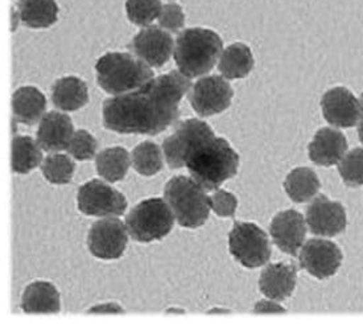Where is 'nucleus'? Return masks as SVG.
Segmentation results:
<instances>
[{"mask_svg":"<svg viewBox=\"0 0 363 325\" xmlns=\"http://www.w3.org/2000/svg\"><path fill=\"white\" fill-rule=\"evenodd\" d=\"M254 67V57L251 49L242 44L235 43L225 49L220 55V75L228 79H239L249 76Z\"/></svg>","mask_w":363,"mask_h":325,"instance_id":"b1692460","label":"nucleus"},{"mask_svg":"<svg viewBox=\"0 0 363 325\" xmlns=\"http://www.w3.org/2000/svg\"><path fill=\"white\" fill-rule=\"evenodd\" d=\"M231 255L242 266L257 268L271 258V243L264 230L251 222H235L229 234Z\"/></svg>","mask_w":363,"mask_h":325,"instance_id":"0eeeda50","label":"nucleus"},{"mask_svg":"<svg viewBox=\"0 0 363 325\" xmlns=\"http://www.w3.org/2000/svg\"><path fill=\"white\" fill-rule=\"evenodd\" d=\"M52 102L62 111H76L89 102L86 84L78 77L60 78L52 87Z\"/></svg>","mask_w":363,"mask_h":325,"instance_id":"4be33fe9","label":"nucleus"},{"mask_svg":"<svg viewBox=\"0 0 363 325\" xmlns=\"http://www.w3.org/2000/svg\"><path fill=\"white\" fill-rule=\"evenodd\" d=\"M320 187L317 175L309 168L294 170L284 182V188L289 199L298 204L312 200L320 191Z\"/></svg>","mask_w":363,"mask_h":325,"instance_id":"a878e982","label":"nucleus"},{"mask_svg":"<svg viewBox=\"0 0 363 325\" xmlns=\"http://www.w3.org/2000/svg\"><path fill=\"white\" fill-rule=\"evenodd\" d=\"M74 170H76L74 162L67 155H61V153L49 155L41 164V172L44 175V177L49 182L57 184V185H64L72 182Z\"/></svg>","mask_w":363,"mask_h":325,"instance_id":"c85d7f7f","label":"nucleus"},{"mask_svg":"<svg viewBox=\"0 0 363 325\" xmlns=\"http://www.w3.org/2000/svg\"><path fill=\"white\" fill-rule=\"evenodd\" d=\"M191 87V78L172 70L144 87L106 99L104 126L119 134L157 135L180 116V102Z\"/></svg>","mask_w":363,"mask_h":325,"instance_id":"f257e3e1","label":"nucleus"},{"mask_svg":"<svg viewBox=\"0 0 363 325\" xmlns=\"http://www.w3.org/2000/svg\"><path fill=\"white\" fill-rule=\"evenodd\" d=\"M157 19L159 26L169 33H179L185 24V15L182 7L176 3H168L163 6Z\"/></svg>","mask_w":363,"mask_h":325,"instance_id":"473e14b6","label":"nucleus"},{"mask_svg":"<svg viewBox=\"0 0 363 325\" xmlns=\"http://www.w3.org/2000/svg\"><path fill=\"white\" fill-rule=\"evenodd\" d=\"M130 48L150 67H160L169 61L174 43L168 31L150 26L135 36Z\"/></svg>","mask_w":363,"mask_h":325,"instance_id":"4468645a","label":"nucleus"},{"mask_svg":"<svg viewBox=\"0 0 363 325\" xmlns=\"http://www.w3.org/2000/svg\"><path fill=\"white\" fill-rule=\"evenodd\" d=\"M338 172L347 187L363 185V148H355L338 162Z\"/></svg>","mask_w":363,"mask_h":325,"instance_id":"7c9ffc66","label":"nucleus"},{"mask_svg":"<svg viewBox=\"0 0 363 325\" xmlns=\"http://www.w3.org/2000/svg\"><path fill=\"white\" fill-rule=\"evenodd\" d=\"M269 233L279 249L296 257L306 241V221L301 213L294 209L280 211L271 222Z\"/></svg>","mask_w":363,"mask_h":325,"instance_id":"2eb2a0df","label":"nucleus"},{"mask_svg":"<svg viewBox=\"0 0 363 325\" xmlns=\"http://www.w3.org/2000/svg\"><path fill=\"white\" fill-rule=\"evenodd\" d=\"M347 151V141L345 135L335 128H321L309 144L311 160L323 167H332L342 160Z\"/></svg>","mask_w":363,"mask_h":325,"instance_id":"6ab92c4d","label":"nucleus"},{"mask_svg":"<svg viewBox=\"0 0 363 325\" xmlns=\"http://www.w3.org/2000/svg\"><path fill=\"white\" fill-rule=\"evenodd\" d=\"M133 165L135 171L143 176H153L163 170L162 148L152 142L138 144L133 151Z\"/></svg>","mask_w":363,"mask_h":325,"instance_id":"cd10ccee","label":"nucleus"},{"mask_svg":"<svg viewBox=\"0 0 363 325\" xmlns=\"http://www.w3.org/2000/svg\"><path fill=\"white\" fill-rule=\"evenodd\" d=\"M73 135L72 119L67 114L50 111L40 122L38 143L47 153H60L67 150Z\"/></svg>","mask_w":363,"mask_h":325,"instance_id":"f3484780","label":"nucleus"},{"mask_svg":"<svg viewBox=\"0 0 363 325\" xmlns=\"http://www.w3.org/2000/svg\"><path fill=\"white\" fill-rule=\"evenodd\" d=\"M89 312L90 314H122L123 309L121 308V306H118L115 303H108V304L94 307Z\"/></svg>","mask_w":363,"mask_h":325,"instance_id":"c9c22d12","label":"nucleus"},{"mask_svg":"<svg viewBox=\"0 0 363 325\" xmlns=\"http://www.w3.org/2000/svg\"><path fill=\"white\" fill-rule=\"evenodd\" d=\"M359 105H361V118H359V126H358V135H359V141L363 143V94L359 97Z\"/></svg>","mask_w":363,"mask_h":325,"instance_id":"e433bc0d","label":"nucleus"},{"mask_svg":"<svg viewBox=\"0 0 363 325\" xmlns=\"http://www.w3.org/2000/svg\"><path fill=\"white\" fill-rule=\"evenodd\" d=\"M96 148H98V143L96 138L86 130H78L70 141L67 153L77 160L85 162L96 156Z\"/></svg>","mask_w":363,"mask_h":325,"instance_id":"2f4dec72","label":"nucleus"},{"mask_svg":"<svg viewBox=\"0 0 363 325\" xmlns=\"http://www.w3.org/2000/svg\"><path fill=\"white\" fill-rule=\"evenodd\" d=\"M255 314H284L286 309L281 308L275 302L271 300H260L254 308Z\"/></svg>","mask_w":363,"mask_h":325,"instance_id":"f704fd0d","label":"nucleus"},{"mask_svg":"<svg viewBox=\"0 0 363 325\" xmlns=\"http://www.w3.org/2000/svg\"><path fill=\"white\" fill-rule=\"evenodd\" d=\"M211 209L220 217H233L237 211L238 201L234 194L229 192L220 191L213 193L211 196Z\"/></svg>","mask_w":363,"mask_h":325,"instance_id":"72a5a7b5","label":"nucleus"},{"mask_svg":"<svg viewBox=\"0 0 363 325\" xmlns=\"http://www.w3.org/2000/svg\"><path fill=\"white\" fill-rule=\"evenodd\" d=\"M60 307L57 288L44 280L30 283L21 297V308L27 314H57Z\"/></svg>","mask_w":363,"mask_h":325,"instance_id":"412c9836","label":"nucleus"},{"mask_svg":"<svg viewBox=\"0 0 363 325\" xmlns=\"http://www.w3.org/2000/svg\"><path fill=\"white\" fill-rule=\"evenodd\" d=\"M164 197L171 206L174 219L184 228H200L209 219L211 197L191 177H172L165 185Z\"/></svg>","mask_w":363,"mask_h":325,"instance_id":"39448f33","label":"nucleus"},{"mask_svg":"<svg viewBox=\"0 0 363 325\" xmlns=\"http://www.w3.org/2000/svg\"><path fill=\"white\" fill-rule=\"evenodd\" d=\"M12 110L18 122L23 125L35 126L44 116L47 110V99L36 87H20L12 98Z\"/></svg>","mask_w":363,"mask_h":325,"instance_id":"aec40b11","label":"nucleus"},{"mask_svg":"<svg viewBox=\"0 0 363 325\" xmlns=\"http://www.w3.org/2000/svg\"><path fill=\"white\" fill-rule=\"evenodd\" d=\"M185 167L205 191H214L237 175L239 155L228 141L213 135L191 150Z\"/></svg>","mask_w":363,"mask_h":325,"instance_id":"f03ea898","label":"nucleus"},{"mask_svg":"<svg viewBox=\"0 0 363 325\" xmlns=\"http://www.w3.org/2000/svg\"><path fill=\"white\" fill-rule=\"evenodd\" d=\"M174 224V214L167 201L159 197L138 204L125 217V226L131 238L147 243L167 237Z\"/></svg>","mask_w":363,"mask_h":325,"instance_id":"423d86ee","label":"nucleus"},{"mask_svg":"<svg viewBox=\"0 0 363 325\" xmlns=\"http://www.w3.org/2000/svg\"><path fill=\"white\" fill-rule=\"evenodd\" d=\"M18 18L28 28H49L58 18L55 0H19Z\"/></svg>","mask_w":363,"mask_h":325,"instance_id":"5701e85b","label":"nucleus"},{"mask_svg":"<svg viewBox=\"0 0 363 325\" xmlns=\"http://www.w3.org/2000/svg\"><path fill=\"white\" fill-rule=\"evenodd\" d=\"M233 94V89L223 77L208 76L194 84L189 101L197 114L211 116L229 109Z\"/></svg>","mask_w":363,"mask_h":325,"instance_id":"9b49d317","label":"nucleus"},{"mask_svg":"<svg viewBox=\"0 0 363 325\" xmlns=\"http://www.w3.org/2000/svg\"><path fill=\"white\" fill-rule=\"evenodd\" d=\"M96 79L110 96H122L150 82L153 72L143 60L121 52H110L96 61Z\"/></svg>","mask_w":363,"mask_h":325,"instance_id":"20e7f679","label":"nucleus"},{"mask_svg":"<svg viewBox=\"0 0 363 325\" xmlns=\"http://www.w3.org/2000/svg\"><path fill=\"white\" fill-rule=\"evenodd\" d=\"M222 40L211 29H185L176 40L174 61L188 78L208 75L222 55Z\"/></svg>","mask_w":363,"mask_h":325,"instance_id":"7ed1b4c3","label":"nucleus"},{"mask_svg":"<svg viewBox=\"0 0 363 325\" xmlns=\"http://www.w3.org/2000/svg\"><path fill=\"white\" fill-rule=\"evenodd\" d=\"M43 148L30 136H15L12 141V170L28 173L43 162Z\"/></svg>","mask_w":363,"mask_h":325,"instance_id":"bb28decb","label":"nucleus"},{"mask_svg":"<svg viewBox=\"0 0 363 325\" xmlns=\"http://www.w3.org/2000/svg\"><path fill=\"white\" fill-rule=\"evenodd\" d=\"M128 236L127 226L116 217L96 221L87 236L89 250L96 258H121L128 243Z\"/></svg>","mask_w":363,"mask_h":325,"instance_id":"9d476101","label":"nucleus"},{"mask_svg":"<svg viewBox=\"0 0 363 325\" xmlns=\"http://www.w3.org/2000/svg\"><path fill=\"white\" fill-rule=\"evenodd\" d=\"M163 9L160 0H127L125 11L131 23L140 27H148L157 19Z\"/></svg>","mask_w":363,"mask_h":325,"instance_id":"c756f323","label":"nucleus"},{"mask_svg":"<svg viewBox=\"0 0 363 325\" xmlns=\"http://www.w3.org/2000/svg\"><path fill=\"white\" fill-rule=\"evenodd\" d=\"M342 263L340 248L326 239H309L300 251V265L317 279L333 277Z\"/></svg>","mask_w":363,"mask_h":325,"instance_id":"f8f14e48","label":"nucleus"},{"mask_svg":"<svg viewBox=\"0 0 363 325\" xmlns=\"http://www.w3.org/2000/svg\"><path fill=\"white\" fill-rule=\"evenodd\" d=\"M213 135L211 126L200 119H188L176 126L174 133L163 143L164 158L169 168L179 170L185 167L186 158L191 150Z\"/></svg>","mask_w":363,"mask_h":325,"instance_id":"1a4fd4ad","label":"nucleus"},{"mask_svg":"<svg viewBox=\"0 0 363 325\" xmlns=\"http://www.w3.org/2000/svg\"><path fill=\"white\" fill-rule=\"evenodd\" d=\"M296 282L297 268L294 265L272 263L262 271L259 288L268 299L281 302L292 295Z\"/></svg>","mask_w":363,"mask_h":325,"instance_id":"a211bd4d","label":"nucleus"},{"mask_svg":"<svg viewBox=\"0 0 363 325\" xmlns=\"http://www.w3.org/2000/svg\"><path fill=\"white\" fill-rule=\"evenodd\" d=\"M321 106L326 121L335 127L350 128L359 122V101L345 87H335L326 92Z\"/></svg>","mask_w":363,"mask_h":325,"instance_id":"dca6fc26","label":"nucleus"},{"mask_svg":"<svg viewBox=\"0 0 363 325\" xmlns=\"http://www.w3.org/2000/svg\"><path fill=\"white\" fill-rule=\"evenodd\" d=\"M78 208L86 216L119 217L125 214L127 200L119 191L102 180H91L78 191Z\"/></svg>","mask_w":363,"mask_h":325,"instance_id":"6e6552de","label":"nucleus"},{"mask_svg":"<svg viewBox=\"0 0 363 325\" xmlns=\"http://www.w3.org/2000/svg\"><path fill=\"white\" fill-rule=\"evenodd\" d=\"M130 153L123 147L106 148L96 155V172L106 182H116L123 180L130 168Z\"/></svg>","mask_w":363,"mask_h":325,"instance_id":"393cba45","label":"nucleus"},{"mask_svg":"<svg viewBox=\"0 0 363 325\" xmlns=\"http://www.w3.org/2000/svg\"><path fill=\"white\" fill-rule=\"evenodd\" d=\"M306 225L315 236L335 237L346 229V211L340 202L321 194L306 208Z\"/></svg>","mask_w":363,"mask_h":325,"instance_id":"ddd939ff","label":"nucleus"}]
</instances>
